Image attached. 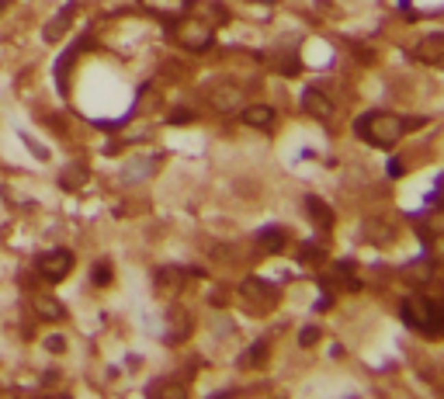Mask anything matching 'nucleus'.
Segmentation results:
<instances>
[{
    "instance_id": "nucleus-1",
    "label": "nucleus",
    "mask_w": 444,
    "mask_h": 399,
    "mask_svg": "<svg viewBox=\"0 0 444 399\" xmlns=\"http://www.w3.org/2000/svg\"><path fill=\"white\" fill-rule=\"evenodd\" d=\"M358 136L378 149L396 146L406 136V119L393 115V111H368V115L358 122Z\"/></svg>"
},
{
    "instance_id": "nucleus-2",
    "label": "nucleus",
    "mask_w": 444,
    "mask_h": 399,
    "mask_svg": "<svg viewBox=\"0 0 444 399\" xmlns=\"http://www.w3.org/2000/svg\"><path fill=\"white\" fill-rule=\"evenodd\" d=\"M403 319H406V326L437 337V333H444V302L427 299V295H410L403 302Z\"/></svg>"
},
{
    "instance_id": "nucleus-3",
    "label": "nucleus",
    "mask_w": 444,
    "mask_h": 399,
    "mask_svg": "<svg viewBox=\"0 0 444 399\" xmlns=\"http://www.w3.org/2000/svg\"><path fill=\"white\" fill-rule=\"evenodd\" d=\"M240 295H243V302L250 306V309H257V313H267L274 302H278V289L271 281H264V278H247L243 285H240Z\"/></svg>"
},
{
    "instance_id": "nucleus-4",
    "label": "nucleus",
    "mask_w": 444,
    "mask_h": 399,
    "mask_svg": "<svg viewBox=\"0 0 444 399\" xmlns=\"http://www.w3.org/2000/svg\"><path fill=\"white\" fill-rule=\"evenodd\" d=\"M35 267H38V274L49 278V281H63V278L73 271V254H70V250H49V254H42V257L35 261Z\"/></svg>"
},
{
    "instance_id": "nucleus-5",
    "label": "nucleus",
    "mask_w": 444,
    "mask_h": 399,
    "mask_svg": "<svg viewBox=\"0 0 444 399\" xmlns=\"http://www.w3.org/2000/svg\"><path fill=\"white\" fill-rule=\"evenodd\" d=\"M177 42H181L184 49L201 52V49L212 45V28L201 25V21H184V25H177Z\"/></svg>"
},
{
    "instance_id": "nucleus-6",
    "label": "nucleus",
    "mask_w": 444,
    "mask_h": 399,
    "mask_svg": "<svg viewBox=\"0 0 444 399\" xmlns=\"http://www.w3.org/2000/svg\"><path fill=\"white\" fill-rule=\"evenodd\" d=\"M240 101H243V90H236L233 84H222V87L208 90V104L215 111H233V108H240Z\"/></svg>"
},
{
    "instance_id": "nucleus-7",
    "label": "nucleus",
    "mask_w": 444,
    "mask_h": 399,
    "mask_svg": "<svg viewBox=\"0 0 444 399\" xmlns=\"http://www.w3.org/2000/svg\"><path fill=\"white\" fill-rule=\"evenodd\" d=\"M302 108L309 111L312 119H319V122H330V119H333V101H330L323 90H306V94H302Z\"/></svg>"
},
{
    "instance_id": "nucleus-8",
    "label": "nucleus",
    "mask_w": 444,
    "mask_h": 399,
    "mask_svg": "<svg viewBox=\"0 0 444 399\" xmlns=\"http://www.w3.org/2000/svg\"><path fill=\"white\" fill-rule=\"evenodd\" d=\"M188 333H191V316L184 309H171V313H166V340H171V344H181Z\"/></svg>"
},
{
    "instance_id": "nucleus-9",
    "label": "nucleus",
    "mask_w": 444,
    "mask_h": 399,
    "mask_svg": "<svg viewBox=\"0 0 444 399\" xmlns=\"http://www.w3.org/2000/svg\"><path fill=\"white\" fill-rule=\"evenodd\" d=\"M32 306H35V313H38L42 319H52V323L66 316V306H63L60 299H52V295H35Z\"/></svg>"
},
{
    "instance_id": "nucleus-10",
    "label": "nucleus",
    "mask_w": 444,
    "mask_h": 399,
    "mask_svg": "<svg viewBox=\"0 0 444 399\" xmlns=\"http://www.w3.org/2000/svg\"><path fill=\"white\" fill-rule=\"evenodd\" d=\"M243 122L254 125V129H271L274 108H267V104H250V108H243Z\"/></svg>"
},
{
    "instance_id": "nucleus-11",
    "label": "nucleus",
    "mask_w": 444,
    "mask_h": 399,
    "mask_svg": "<svg viewBox=\"0 0 444 399\" xmlns=\"http://www.w3.org/2000/svg\"><path fill=\"white\" fill-rule=\"evenodd\" d=\"M257 247L264 254H278V250L285 247V233L278 230V226H267V230H260V237H257Z\"/></svg>"
},
{
    "instance_id": "nucleus-12",
    "label": "nucleus",
    "mask_w": 444,
    "mask_h": 399,
    "mask_svg": "<svg viewBox=\"0 0 444 399\" xmlns=\"http://www.w3.org/2000/svg\"><path fill=\"white\" fill-rule=\"evenodd\" d=\"M306 212H309V219L319 226V230H330V226H333V212H330L319 198H312V195L306 198Z\"/></svg>"
},
{
    "instance_id": "nucleus-13",
    "label": "nucleus",
    "mask_w": 444,
    "mask_h": 399,
    "mask_svg": "<svg viewBox=\"0 0 444 399\" xmlns=\"http://www.w3.org/2000/svg\"><path fill=\"white\" fill-rule=\"evenodd\" d=\"M441 52H444V38H437V35H430V38H423L420 45H417V60H423V63H437L441 60Z\"/></svg>"
},
{
    "instance_id": "nucleus-14",
    "label": "nucleus",
    "mask_w": 444,
    "mask_h": 399,
    "mask_svg": "<svg viewBox=\"0 0 444 399\" xmlns=\"http://www.w3.org/2000/svg\"><path fill=\"white\" fill-rule=\"evenodd\" d=\"M70 21H73V4H66V8L60 11V18H56V21L45 28V38H60V35H63V28H66Z\"/></svg>"
},
{
    "instance_id": "nucleus-15",
    "label": "nucleus",
    "mask_w": 444,
    "mask_h": 399,
    "mask_svg": "<svg viewBox=\"0 0 444 399\" xmlns=\"http://www.w3.org/2000/svg\"><path fill=\"white\" fill-rule=\"evenodd\" d=\"M264 358H267V340H257V344H254L243 358H240V365H243V368H257Z\"/></svg>"
},
{
    "instance_id": "nucleus-16",
    "label": "nucleus",
    "mask_w": 444,
    "mask_h": 399,
    "mask_svg": "<svg viewBox=\"0 0 444 399\" xmlns=\"http://www.w3.org/2000/svg\"><path fill=\"white\" fill-rule=\"evenodd\" d=\"M177 281H181V271H174V267H171V271H160V274H156L160 292H163V289H177Z\"/></svg>"
},
{
    "instance_id": "nucleus-17",
    "label": "nucleus",
    "mask_w": 444,
    "mask_h": 399,
    "mask_svg": "<svg viewBox=\"0 0 444 399\" xmlns=\"http://www.w3.org/2000/svg\"><path fill=\"white\" fill-rule=\"evenodd\" d=\"M274 70H282L285 77H295L299 73V60H295V56H282V60H278V63H271Z\"/></svg>"
},
{
    "instance_id": "nucleus-18",
    "label": "nucleus",
    "mask_w": 444,
    "mask_h": 399,
    "mask_svg": "<svg viewBox=\"0 0 444 399\" xmlns=\"http://www.w3.org/2000/svg\"><path fill=\"white\" fill-rule=\"evenodd\" d=\"M111 281V267L101 261V264H94V285H108Z\"/></svg>"
},
{
    "instance_id": "nucleus-19",
    "label": "nucleus",
    "mask_w": 444,
    "mask_h": 399,
    "mask_svg": "<svg viewBox=\"0 0 444 399\" xmlns=\"http://www.w3.org/2000/svg\"><path fill=\"white\" fill-rule=\"evenodd\" d=\"M45 348H49L52 354H63V351H66V337H60V333L49 337V340H45Z\"/></svg>"
},
{
    "instance_id": "nucleus-20",
    "label": "nucleus",
    "mask_w": 444,
    "mask_h": 399,
    "mask_svg": "<svg viewBox=\"0 0 444 399\" xmlns=\"http://www.w3.org/2000/svg\"><path fill=\"white\" fill-rule=\"evenodd\" d=\"M319 261H323L319 247H302V264H319Z\"/></svg>"
},
{
    "instance_id": "nucleus-21",
    "label": "nucleus",
    "mask_w": 444,
    "mask_h": 399,
    "mask_svg": "<svg viewBox=\"0 0 444 399\" xmlns=\"http://www.w3.org/2000/svg\"><path fill=\"white\" fill-rule=\"evenodd\" d=\"M191 122V111H174L171 115V125H188Z\"/></svg>"
},
{
    "instance_id": "nucleus-22",
    "label": "nucleus",
    "mask_w": 444,
    "mask_h": 399,
    "mask_svg": "<svg viewBox=\"0 0 444 399\" xmlns=\"http://www.w3.org/2000/svg\"><path fill=\"white\" fill-rule=\"evenodd\" d=\"M316 340H319V330H316V326L302 330V344H306V348H309V344H316Z\"/></svg>"
},
{
    "instance_id": "nucleus-23",
    "label": "nucleus",
    "mask_w": 444,
    "mask_h": 399,
    "mask_svg": "<svg viewBox=\"0 0 444 399\" xmlns=\"http://www.w3.org/2000/svg\"><path fill=\"white\" fill-rule=\"evenodd\" d=\"M437 66H444V52H441V60H437Z\"/></svg>"
}]
</instances>
